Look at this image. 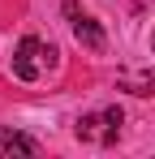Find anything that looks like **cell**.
<instances>
[{
  "instance_id": "obj_2",
  "label": "cell",
  "mask_w": 155,
  "mask_h": 159,
  "mask_svg": "<svg viewBox=\"0 0 155 159\" xmlns=\"http://www.w3.org/2000/svg\"><path fill=\"white\" fill-rule=\"evenodd\" d=\"M116 133H121V107H108L99 116L78 120V138H86V142H116Z\"/></svg>"
},
{
  "instance_id": "obj_5",
  "label": "cell",
  "mask_w": 155,
  "mask_h": 159,
  "mask_svg": "<svg viewBox=\"0 0 155 159\" xmlns=\"http://www.w3.org/2000/svg\"><path fill=\"white\" fill-rule=\"evenodd\" d=\"M116 82H121V86H125V90H134V95H155V78L151 73H116Z\"/></svg>"
},
{
  "instance_id": "obj_1",
  "label": "cell",
  "mask_w": 155,
  "mask_h": 159,
  "mask_svg": "<svg viewBox=\"0 0 155 159\" xmlns=\"http://www.w3.org/2000/svg\"><path fill=\"white\" fill-rule=\"evenodd\" d=\"M48 56H56V52H52V48H43L35 34H26L22 43H17V52H13V73H17L22 82H35L39 73H43Z\"/></svg>"
},
{
  "instance_id": "obj_3",
  "label": "cell",
  "mask_w": 155,
  "mask_h": 159,
  "mask_svg": "<svg viewBox=\"0 0 155 159\" xmlns=\"http://www.w3.org/2000/svg\"><path fill=\"white\" fill-rule=\"evenodd\" d=\"M73 39L86 48V52H103V48H108L99 22H95V17H86V13H73Z\"/></svg>"
},
{
  "instance_id": "obj_4",
  "label": "cell",
  "mask_w": 155,
  "mask_h": 159,
  "mask_svg": "<svg viewBox=\"0 0 155 159\" xmlns=\"http://www.w3.org/2000/svg\"><path fill=\"white\" fill-rule=\"evenodd\" d=\"M13 155H39V142L26 138V133H13V129H0V159H13Z\"/></svg>"
}]
</instances>
